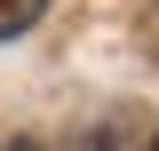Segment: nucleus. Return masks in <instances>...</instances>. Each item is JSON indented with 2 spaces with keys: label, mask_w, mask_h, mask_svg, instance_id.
I'll list each match as a JSON object with an SVG mask.
<instances>
[{
  "label": "nucleus",
  "mask_w": 159,
  "mask_h": 151,
  "mask_svg": "<svg viewBox=\"0 0 159 151\" xmlns=\"http://www.w3.org/2000/svg\"><path fill=\"white\" fill-rule=\"evenodd\" d=\"M8 151H40V143H32V135H16V143H8Z\"/></svg>",
  "instance_id": "obj_2"
},
{
  "label": "nucleus",
  "mask_w": 159,
  "mask_h": 151,
  "mask_svg": "<svg viewBox=\"0 0 159 151\" xmlns=\"http://www.w3.org/2000/svg\"><path fill=\"white\" fill-rule=\"evenodd\" d=\"M32 16H40V0H0V40H8V32H24Z\"/></svg>",
  "instance_id": "obj_1"
},
{
  "label": "nucleus",
  "mask_w": 159,
  "mask_h": 151,
  "mask_svg": "<svg viewBox=\"0 0 159 151\" xmlns=\"http://www.w3.org/2000/svg\"><path fill=\"white\" fill-rule=\"evenodd\" d=\"M151 151H159V135H151Z\"/></svg>",
  "instance_id": "obj_3"
}]
</instances>
